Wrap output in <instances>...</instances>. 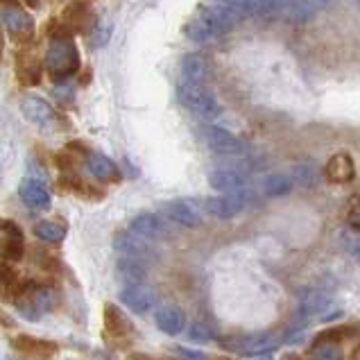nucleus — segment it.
<instances>
[{"label": "nucleus", "mask_w": 360, "mask_h": 360, "mask_svg": "<svg viewBox=\"0 0 360 360\" xmlns=\"http://www.w3.org/2000/svg\"><path fill=\"white\" fill-rule=\"evenodd\" d=\"M177 96H179L181 105L186 107L193 116H198L200 120L209 122V120L220 118V114H222V105L218 102V98L211 94V89L207 84L184 79L177 86Z\"/></svg>", "instance_id": "obj_1"}, {"label": "nucleus", "mask_w": 360, "mask_h": 360, "mask_svg": "<svg viewBox=\"0 0 360 360\" xmlns=\"http://www.w3.org/2000/svg\"><path fill=\"white\" fill-rule=\"evenodd\" d=\"M46 66L50 75L61 79L75 73L79 66V53L70 39H55L46 53Z\"/></svg>", "instance_id": "obj_2"}, {"label": "nucleus", "mask_w": 360, "mask_h": 360, "mask_svg": "<svg viewBox=\"0 0 360 360\" xmlns=\"http://www.w3.org/2000/svg\"><path fill=\"white\" fill-rule=\"evenodd\" d=\"M202 141L207 143V148L213 154H218V157H245V152H247L243 139H238L229 129L218 127V125L202 127Z\"/></svg>", "instance_id": "obj_3"}, {"label": "nucleus", "mask_w": 360, "mask_h": 360, "mask_svg": "<svg viewBox=\"0 0 360 360\" xmlns=\"http://www.w3.org/2000/svg\"><path fill=\"white\" fill-rule=\"evenodd\" d=\"M220 345L229 352L238 356H259V354H270L276 349L270 333H250V335H229V338H218Z\"/></svg>", "instance_id": "obj_4"}, {"label": "nucleus", "mask_w": 360, "mask_h": 360, "mask_svg": "<svg viewBox=\"0 0 360 360\" xmlns=\"http://www.w3.org/2000/svg\"><path fill=\"white\" fill-rule=\"evenodd\" d=\"M247 207H250V195H247V191H236L207 200V211L218 220H231L236 215H240Z\"/></svg>", "instance_id": "obj_5"}, {"label": "nucleus", "mask_w": 360, "mask_h": 360, "mask_svg": "<svg viewBox=\"0 0 360 360\" xmlns=\"http://www.w3.org/2000/svg\"><path fill=\"white\" fill-rule=\"evenodd\" d=\"M209 184H211V188L220 191V193H236V191H247L250 177H247V172L243 168L222 166V168L211 170Z\"/></svg>", "instance_id": "obj_6"}, {"label": "nucleus", "mask_w": 360, "mask_h": 360, "mask_svg": "<svg viewBox=\"0 0 360 360\" xmlns=\"http://www.w3.org/2000/svg\"><path fill=\"white\" fill-rule=\"evenodd\" d=\"M120 302L125 304L131 313L143 315L157 306V292L146 283H129L125 285V290L120 292Z\"/></svg>", "instance_id": "obj_7"}, {"label": "nucleus", "mask_w": 360, "mask_h": 360, "mask_svg": "<svg viewBox=\"0 0 360 360\" xmlns=\"http://www.w3.org/2000/svg\"><path fill=\"white\" fill-rule=\"evenodd\" d=\"M3 20L7 30L12 32L16 39L27 41L30 37L34 34V20L20 5L16 3H5L3 5Z\"/></svg>", "instance_id": "obj_8"}, {"label": "nucleus", "mask_w": 360, "mask_h": 360, "mask_svg": "<svg viewBox=\"0 0 360 360\" xmlns=\"http://www.w3.org/2000/svg\"><path fill=\"white\" fill-rule=\"evenodd\" d=\"M129 229L134 233L143 236L148 240H163L170 236V227L166 222V215H157V213H141L131 220Z\"/></svg>", "instance_id": "obj_9"}, {"label": "nucleus", "mask_w": 360, "mask_h": 360, "mask_svg": "<svg viewBox=\"0 0 360 360\" xmlns=\"http://www.w3.org/2000/svg\"><path fill=\"white\" fill-rule=\"evenodd\" d=\"M161 211L170 222L181 224V227H186V229H195V227H200V224H202L200 209L188 200H172L168 204H163Z\"/></svg>", "instance_id": "obj_10"}, {"label": "nucleus", "mask_w": 360, "mask_h": 360, "mask_svg": "<svg viewBox=\"0 0 360 360\" xmlns=\"http://www.w3.org/2000/svg\"><path fill=\"white\" fill-rule=\"evenodd\" d=\"M152 240L143 238V236L129 231H122L116 236L114 247L122 256H131V259H141V261H150L154 259V247L150 245Z\"/></svg>", "instance_id": "obj_11"}, {"label": "nucleus", "mask_w": 360, "mask_h": 360, "mask_svg": "<svg viewBox=\"0 0 360 360\" xmlns=\"http://www.w3.org/2000/svg\"><path fill=\"white\" fill-rule=\"evenodd\" d=\"M20 111H23V116L37 127H55L57 120H59V116L55 114V109L50 107L44 98L27 96L23 102H20Z\"/></svg>", "instance_id": "obj_12"}, {"label": "nucleus", "mask_w": 360, "mask_h": 360, "mask_svg": "<svg viewBox=\"0 0 360 360\" xmlns=\"http://www.w3.org/2000/svg\"><path fill=\"white\" fill-rule=\"evenodd\" d=\"M181 75L184 79L191 82H200V84H207L213 77V61L209 55L204 53H191L181 59Z\"/></svg>", "instance_id": "obj_13"}, {"label": "nucleus", "mask_w": 360, "mask_h": 360, "mask_svg": "<svg viewBox=\"0 0 360 360\" xmlns=\"http://www.w3.org/2000/svg\"><path fill=\"white\" fill-rule=\"evenodd\" d=\"M0 254L9 261H18L23 256V233L14 222L0 220Z\"/></svg>", "instance_id": "obj_14"}, {"label": "nucleus", "mask_w": 360, "mask_h": 360, "mask_svg": "<svg viewBox=\"0 0 360 360\" xmlns=\"http://www.w3.org/2000/svg\"><path fill=\"white\" fill-rule=\"evenodd\" d=\"M20 200L25 202V207L34 209V211H46L50 207V193L46 188L44 181L39 179H23L18 188Z\"/></svg>", "instance_id": "obj_15"}, {"label": "nucleus", "mask_w": 360, "mask_h": 360, "mask_svg": "<svg viewBox=\"0 0 360 360\" xmlns=\"http://www.w3.org/2000/svg\"><path fill=\"white\" fill-rule=\"evenodd\" d=\"M324 174H326V179L333 181V184H347V181H352L354 174H356L354 159L349 157L347 152L333 154V157L328 159V163H326Z\"/></svg>", "instance_id": "obj_16"}, {"label": "nucleus", "mask_w": 360, "mask_h": 360, "mask_svg": "<svg viewBox=\"0 0 360 360\" xmlns=\"http://www.w3.org/2000/svg\"><path fill=\"white\" fill-rule=\"evenodd\" d=\"M331 308V297L322 290H304L300 295V315L302 317H322Z\"/></svg>", "instance_id": "obj_17"}, {"label": "nucleus", "mask_w": 360, "mask_h": 360, "mask_svg": "<svg viewBox=\"0 0 360 360\" xmlns=\"http://www.w3.org/2000/svg\"><path fill=\"white\" fill-rule=\"evenodd\" d=\"M154 320H157V326L166 335H179L184 331V326H186V315H184V311L177 306L159 308L157 315H154Z\"/></svg>", "instance_id": "obj_18"}, {"label": "nucleus", "mask_w": 360, "mask_h": 360, "mask_svg": "<svg viewBox=\"0 0 360 360\" xmlns=\"http://www.w3.org/2000/svg\"><path fill=\"white\" fill-rule=\"evenodd\" d=\"M105 331H107V335L120 340V338H127L134 328H131V322L127 320V315L122 313L118 306L107 304L105 306Z\"/></svg>", "instance_id": "obj_19"}, {"label": "nucleus", "mask_w": 360, "mask_h": 360, "mask_svg": "<svg viewBox=\"0 0 360 360\" xmlns=\"http://www.w3.org/2000/svg\"><path fill=\"white\" fill-rule=\"evenodd\" d=\"M18 352H23L27 356H34V358H41L46 360L50 356H55L57 347L53 342H46V340H37V338H30V335H18L14 340Z\"/></svg>", "instance_id": "obj_20"}, {"label": "nucleus", "mask_w": 360, "mask_h": 360, "mask_svg": "<svg viewBox=\"0 0 360 360\" xmlns=\"http://www.w3.org/2000/svg\"><path fill=\"white\" fill-rule=\"evenodd\" d=\"M118 274L122 281L129 283H143L148 276V267H146V261L141 259H131V256H120L118 261Z\"/></svg>", "instance_id": "obj_21"}, {"label": "nucleus", "mask_w": 360, "mask_h": 360, "mask_svg": "<svg viewBox=\"0 0 360 360\" xmlns=\"http://www.w3.org/2000/svg\"><path fill=\"white\" fill-rule=\"evenodd\" d=\"M25 300L32 304L41 315H44V313L55 311L59 297H57V292L53 290V288H32V290L25 292Z\"/></svg>", "instance_id": "obj_22"}, {"label": "nucleus", "mask_w": 360, "mask_h": 360, "mask_svg": "<svg viewBox=\"0 0 360 360\" xmlns=\"http://www.w3.org/2000/svg\"><path fill=\"white\" fill-rule=\"evenodd\" d=\"M86 170L94 174L96 179H114L118 174L116 163L107 157H102V154H91L86 159Z\"/></svg>", "instance_id": "obj_23"}, {"label": "nucleus", "mask_w": 360, "mask_h": 360, "mask_svg": "<svg viewBox=\"0 0 360 360\" xmlns=\"http://www.w3.org/2000/svg\"><path fill=\"white\" fill-rule=\"evenodd\" d=\"M292 186H295V179L285 172H274L263 184L265 195H270V198H283V195L292 193Z\"/></svg>", "instance_id": "obj_24"}, {"label": "nucleus", "mask_w": 360, "mask_h": 360, "mask_svg": "<svg viewBox=\"0 0 360 360\" xmlns=\"http://www.w3.org/2000/svg\"><path fill=\"white\" fill-rule=\"evenodd\" d=\"M184 32H186V37L193 41V44H211V41H215L218 37L213 34V30L204 23V20L200 18V16H195L193 20H188V25H186V30H184Z\"/></svg>", "instance_id": "obj_25"}, {"label": "nucleus", "mask_w": 360, "mask_h": 360, "mask_svg": "<svg viewBox=\"0 0 360 360\" xmlns=\"http://www.w3.org/2000/svg\"><path fill=\"white\" fill-rule=\"evenodd\" d=\"M34 233L46 243H61V240H64V236H66V229H64V224H59V222L44 220V222H39L34 227Z\"/></svg>", "instance_id": "obj_26"}, {"label": "nucleus", "mask_w": 360, "mask_h": 360, "mask_svg": "<svg viewBox=\"0 0 360 360\" xmlns=\"http://www.w3.org/2000/svg\"><path fill=\"white\" fill-rule=\"evenodd\" d=\"M292 179L300 186H315L320 181V170H317L315 163H300V166L292 168Z\"/></svg>", "instance_id": "obj_27"}, {"label": "nucleus", "mask_w": 360, "mask_h": 360, "mask_svg": "<svg viewBox=\"0 0 360 360\" xmlns=\"http://www.w3.org/2000/svg\"><path fill=\"white\" fill-rule=\"evenodd\" d=\"M188 338L191 340H202V342H209V340H215L218 338V331H215V326L209 324V322H195L191 328H188Z\"/></svg>", "instance_id": "obj_28"}, {"label": "nucleus", "mask_w": 360, "mask_h": 360, "mask_svg": "<svg viewBox=\"0 0 360 360\" xmlns=\"http://www.w3.org/2000/svg\"><path fill=\"white\" fill-rule=\"evenodd\" d=\"M313 360H342V349L338 342H320L313 349Z\"/></svg>", "instance_id": "obj_29"}, {"label": "nucleus", "mask_w": 360, "mask_h": 360, "mask_svg": "<svg viewBox=\"0 0 360 360\" xmlns=\"http://www.w3.org/2000/svg\"><path fill=\"white\" fill-rule=\"evenodd\" d=\"M89 9L82 5V3H73V5H68L66 7V20L73 27H84V23L89 20Z\"/></svg>", "instance_id": "obj_30"}, {"label": "nucleus", "mask_w": 360, "mask_h": 360, "mask_svg": "<svg viewBox=\"0 0 360 360\" xmlns=\"http://www.w3.org/2000/svg\"><path fill=\"white\" fill-rule=\"evenodd\" d=\"M347 222H349V227H352L354 231L360 233V198L354 200L352 209H349V215H347Z\"/></svg>", "instance_id": "obj_31"}, {"label": "nucleus", "mask_w": 360, "mask_h": 360, "mask_svg": "<svg viewBox=\"0 0 360 360\" xmlns=\"http://www.w3.org/2000/svg\"><path fill=\"white\" fill-rule=\"evenodd\" d=\"M14 281H16V274L9 270L7 265H3L0 263V292L3 290H9V288L14 285Z\"/></svg>", "instance_id": "obj_32"}, {"label": "nucleus", "mask_w": 360, "mask_h": 360, "mask_svg": "<svg viewBox=\"0 0 360 360\" xmlns=\"http://www.w3.org/2000/svg\"><path fill=\"white\" fill-rule=\"evenodd\" d=\"M174 352H177L181 358H186V360H207L209 358L204 352H193V349H186V347H174Z\"/></svg>", "instance_id": "obj_33"}, {"label": "nucleus", "mask_w": 360, "mask_h": 360, "mask_svg": "<svg viewBox=\"0 0 360 360\" xmlns=\"http://www.w3.org/2000/svg\"><path fill=\"white\" fill-rule=\"evenodd\" d=\"M347 250L352 252V256L360 263V236H356V238H347Z\"/></svg>", "instance_id": "obj_34"}, {"label": "nucleus", "mask_w": 360, "mask_h": 360, "mask_svg": "<svg viewBox=\"0 0 360 360\" xmlns=\"http://www.w3.org/2000/svg\"><path fill=\"white\" fill-rule=\"evenodd\" d=\"M308 3H311V5H315L317 9H320V7H326L328 3H331V0H308Z\"/></svg>", "instance_id": "obj_35"}, {"label": "nucleus", "mask_w": 360, "mask_h": 360, "mask_svg": "<svg viewBox=\"0 0 360 360\" xmlns=\"http://www.w3.org/2000/svg\"><path fill=\"white\" fill-rule=\"evenodd\" d=\"M129 360H154V358H150V356H146V354H131Z\"/></svg>", "instance_id": "obj_36"}]
</instances>
